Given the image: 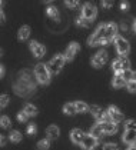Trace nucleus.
<instances>
[{
  "instance_id": "obj_17",
  "label": "nucleus",
  "mask_w": 136,
  "mask_h": 150,
  "mask_svg": "<svg viewBox=\"0 0 136 150\" xmlns=\"http://www.w3.org/2000/svg\"><path fill=\"white\" fill-rule=\"evenodd\" d=\"M46 134H47V139L49 140H55V139L59 137V134H60V130H59V127L57 126H49L47 127V130H46Z\"/></svg>"
},
{
  "instance_id": "obj_18",
  "label": "nucleus",
  "mask_w": 136,
  "mask_h": 150,
  "mask_svg": "<svg viewBox=\"0 0 136 150\" xmlns=\"http://www.w3.org/2000/svg\"><path fill=\"white\" fill-rule=\"evenodd\" d=\"M29 36H30V27L29 26H22L19 29V33H17L19 40H26V39H29Z\"/></svg>"
},
{
  "instance_id": "obj_11",
  "label": "nucleus",
  "mask_w": 136,
  "mask_h": 150,
  "mask_svg": "<svg viewBox=\"0 0 136 150\" xmlns=\"http://www.w3.org/2000/svg\"><path fill=\"white\" fill-rule=\"evenodd\" d=\"M108 115H109V119H110L113 123H117V122L123 120V115H122V112H120L117 107H115V106H110V107L108 109Z\"/></svg>"
},
{
  "instance_id": "obj_37",
  "label": "nucleus",
  "mask_w": 136,
  "mask_h": 150,
  "mask_svg": "<svg viewBox=\"0 0 136 150\" xmlns=\"http://www.w3.org/2000/svg\"><path fill=\"white\" fill-rule=\"evenodd\" d=\"M105 149L106 150H116L117 147H116V144H113V143H108V144H105Z\"/></svg>"
},
{
  "instance_id": "obj_7",
  "label": "nucleus",
  "mask_w": 136,
  "mask_h": 150,
  "mask_svg": "<svg viewBox=\"0 0 136 150\" xmlns=\"http://www.w3.org/2000/svg\"><path fill=\"white\" fill-rule=\"evenodd\" d=\"M112 69H113L117 74H120V71L129 69V60H127L125 56H120V57L116 59L113 63H112Z\"/></svg>"
},
{
  "instance_id": "obj_14",
  "label": "nucleus",
  "mask_w": 136,
  "mask_h": 150,
  "mask_svg": "<svg viewBox=\"0 0 136 150\" xmlns=\"http://www.w3.org/2000/svg\"><path fill=\"white\" fill-rule=\"evenodd\" d=\"M99 125H100L103 134H112V133H116L117 130V126L113 122H106V123H99Z\"/></svg>"
},
{
  "instance_id": "obj_1",
  "label": "nucleus",
  "mask_w": 136,
  "mask_h": 150,
  "mask_svg": "<svg viewBox=\"0 0 136 150\" xmlns=\"http://www.w3.org/2000/svg\"><path fill=\"white\" fill-rule=\"evenodd\" d=\"M34 74H36L39 83H42V84H47L50 81V70L43 63H39L34 66Z\"/></svg>"
},
{
  "instance_id": "obj_45",
  "label": "nucleus",
  "mask_w": 136,
  "mask_h": 150,
  "mask_svg": "<svg viewBox=\"0 0 136 150\" xmlns=\"http://www.w3.org/2000/svg\"><path fill=\"white\" fill-rule=\"evenodd\" d=\"M122 29H123V30H126V29H127V24H126V23H122Z\"/></svg>"
},
{
  "instance_id": "obj_30",
  "label": "nucleus",
  "mask_w": 136,
  "mask_h": 150,
  "mask_svg": "<svg viewBox=\"0 0 136 150\" xmlns=\"http://www.w3.org/2000/svg\"><path fill=\"white\" fill-rule=\"evenodd\" d=\"M125 129L126 130H136V120H126Z\"/></svg>"
},
{
  "instance_id": "obj_25",
  "label": "nucleus",
  "mask_w": 136,
  "mask_h": 150,
  "mask_svg": "<svg viewBox=\"0 0 136 150\" xmlns=\"http://www.w3.org/2000/svg\"><path fill=\"white\" fill-rule=\"evenodd\" d=\"M37 147L40 150H47L50 147V140L49 139H43V140H40L39 143H37Z\"/></svg>"
},
{
  "instance_id": "obj_4",
  "label": "nucleus",
  "mask_w": 136,
  "mask_h": 150,
  "mask_svg": "<svg viewBox=\"0 0 136 150\" xmlns=\"http://www.w3.org/2000/svg\"><path fill=\"white\" fill-rule=\"evenodd\" d=\"M117 36V26L115 23H108L105 27V39L102 40V45H108L110 40H115V37Z\"/></svg>"
},
{
  "instance_id": "obj_23",
  "label": "nucleus",
  "mask_w": 136,
  "mask_h": 150,
  "mask_svg": "<svg viewBox=\"0 0 136 150\" xmlns=\"http://www.w3.org/2000/svg\"><path fill=\"white\" fill-rule=\"evenodd\" d=\"M90 136H93L95 139H99L103 136V132L100 129V125H96V126L92 127V132H90Z\"/></svg>"
},
{
  "instance_id": "obj_24",
  "label": "nucleus",
  "mask_w": 136,
  "mask_h": 150,
  "mask_svg": "<svg viewBox=\"0 0 136 150\" xmlns=\"http://www.w3.org/2000/svg\"><path fill=\"white\" fill-rule=\"evenodd\" d=\"M75 107H76V112H80V113H85V112L89 110V106L86 103H83V102H76Z\"/></svg>"
},
{
  "instance_id": "obj_2",
  "label": "nucleus",
  "mask_w": 136,
  "mask_h": 150,
  "mask_svg": "<svg viewBox=\"0 0 136 150\" xmlns=\"http://www.w3.org/2000/svg\"><path fill=\"white\" fill-rule=\"evenodd\" d=\"M65 56L63 54H56L55 57L52 59L50 62H49V70L52 71V73H55V74H57L60 70H62V67L65 66Z\"/></svg>"
},
{
  "instance_id": "obj_39",
  "label": "nucleus",
  "mask_w": 136,
  "mask_h": 150,
  "mask_svg": "<svg viewBox=\"0 0 136 150\" xmlns=\"http://www.w3.org/2000/svg\"><path fill=\"white\" fill-rule=\"evenodd\" d=\"M78 4H79V1H76V0L75 1H66V6H69V7H76Z\"/></svg>"
},
{
  "instance_id": "obj_48",
  "label": "nucleus",
  "mask_w": 136,
  "mask_h": 150,
  "mask_svg": "<svg viewBox=\"0 0 136 150\" xmlns=\"http://www.w3.org/2000/svg\"><path fill=\"white\" fill-rule=\"evenodd\" d=\"M127 150H136V146H130V147H129Z\"/></svg>"
},
{
  "instance_id": "obj_16",
  "label": "nucleus",
  "mask_w": 136,
  "mask_h": 150,
  "mask_svg": "<svg viewBox=\"0 0 136 150\" xmlns=\"http://www.w3.org/2000/svg\"><path fill=\"white\" fill-rule=\"evenodd\" d=\"M123 142L127 144H135L136 143V130H125V134H123Z\"/></svg>"
},
{
  "instance_id": "obj_22",
  "label": "nucleus",
  "mask_w": 136,
  "mask_h": 150,
  "mask_svg": "<svg viewBox=\"0 0 136 150\" xmlns=\"http://www.w3.org/2000/svg\"><path fill=\"white\" fill-rule=\"evenodd\" d=\"M9 139H10V142H13V143H19L22 140V133L19 130H11L10 134H9Z\"/></svg>"
},
{
  "instance_id": "obj_46",
  "label": "nucleus",
  "mask_w": 136,
  "mask_h": 150,
  "mask_svg": "<svg viewBox=\"0 0 136 150\" xmlns=\"http://www.w3.org/2000/svg\"><path fill=\"white\" fill-rule=\"evenodd\" d=\"M132 80L136 81V71H133V76H132Z\"/></svg>"
},
{
  "instance_id": "obj_27",
  "label": "nucleus",
  "mask_w": 136,
  "mask_h": 150,
  "mask_svg": "<svg viewBox=\"0 0 136 150\" xmlns=\"http://www.w3.org/2000/svg\"><path fill=\"white\" fill-rule=\"evenodd\" d=\"M120 76H122V77H123V80L125 81H132V76H133V71H132V70L130 69H126V70H123V71H122V74H120Z\"/></svg>"
},
{
  "instance_id": "obj_15",
  "label": "nucleus",
  "mask_w": 136,
  "mask_h": 150,
  "mask_svg": "<svg viewBox=\"0 0 136 150\" xmlns=\"http://www.w3.org/2000/svg\"><path fill=\"white\" fill-rule=\"evenodd\" d=\"M85 136H86V134H85L80 129H75V130H72V133H70V139H72V142H73V143H76V144H82V142H83Z\"/></svg>"
},
{
  "instance_id": "obj_29",
  "label": "nucleus",
  "mask_w": 136,
  "mask_h": 150,
  "mask_svg": "<svg viewBox=\"0 0 136 150\" xmlns=\"http://www.w3.org/2000/svg\"><path fill=\"white\" fill-rule=\"evenodd\" d=\"M96 119H98V122H99V123H106V120L109 119V115H108V112H106V113H103L102 110H100V113L96 116Z\"/></svg>"
},
{
  "instance_id": "obj_44",
  "label": "nucleus",
  "mask_w": 136,
  "mask_h": 150,
  "mask_svg": "<svg viewBox=\"0 0 136 150\" xmlns=\"http://www.w3.org/2000/svg\"><path fill=\"white\" fill-rule=\"evenodd\" d=\"M95 150H106V149H105V146H96Z\"/></svg>"
},
{
  "instance_id": "obj_42",
  "label": "nucleus",
  "mask_w": 136,
  "mask_h": 150,
  "mask_svg": "<svg viewBox=\"0 0 136 150\" xmlns=\"http://www.w3.org/2000/svg\"><path fill=\"white\" fill-rule=\"evenodd\" d=\"M112 4H113L112 1H102V6H103V7H110Z\"/></svg>"
},
{
  "instance_id": "obj_6",
  "label": "nucleus",
  "mask_w": 136,
  "mask_h": 150,
  "mask_svg": "<svg viewBox=\"0 0 136 150\" xmlns=\"http://www.w3.org/2000/svg\"><path fill=\"white\" fill-rule=\"evenodd\" d=\"M115 46H116L117 53H119V54H122V56L127 54V53H129V50H130V46H129L127 40L123 39V37H120V36H116V37H115Z\"/></svg>"
},
{
  "instance_id": "obj_34",
  "label": "nucleus",
  "mask_w": 136,
  "mask_h": 150,
  "mask_svg": "<svg viewBox=\"0 0 136 150\" xmlns=\"http://www.w3.org/2000/svg\"><path fill=\"white\" fill-rule=\"evenodd\" d=\"M127 89H129V92H132V93H136V81H129L127 83Z\"/></svg>"
},
{
  "instance_id": "obj_35",
  "label": "nucleus",
  "mask_w": 136,
  "mask_h": 150,
  "mask_svg": "<svg viewBox=\"0 0 136 150\" xmlns=\"http://www.w3.org/2000/svg\"><path fill=\"white\" fill-rule=\"evenodd\" d=\"M90 112H92V115L96 117V116L100 113V107H99V106H92V107H90Z\"/></svg>"
},
{
  "instance_id": "obj_40",
  "label": "nucleus",
  "mask_w": 136,
  "mask_h": 150,
  "mask_svg": "<svg viewBox=\"0 0 136 150\" xmlns=\"http://www.w3.org/2000/svg\"><path fill=\"white\" fill-rule=\"evenodd\" d=\"M6 142H7L6 137H4L3 134H0V147H1V146H6Z\"/></svg>"
},
{
  "instance_id": "obj_5",
  "label": "nucleus",
  "mask_w": 136,
  "mask_h": 150,
  "mask_svg": "<svg viewBox=\"0 0 136 150\" xmlns=\"http://www.w3.org/2000/svg\"><path fill=\"white\" fill-rule=\"evenodd\" d=\"M105 27L106 24H102L98 27V30L95 32V35H92L89 37V46H98L102 45V40L105 39Z\"/></svg>"
},
{
  "instance_id": "obj_10",
  "label": "nucleus",
  "mask_w": 136,
  "mask_h": 150,
  "mask_svg": "<svg viewBox=\"0 0 136 150\" xmlns=\"http://www.w3.org/2000/svg\"><path fill=\"white\" fill-rule=\"evenodd\" d=\"M30 50H32V53L34 54V57H37V59L43 57L46 53L45 46H42L40 43H37V42H34V40L30 42Z\"/></svg>"
},
{
  "instance_id": "obj_26",
  "label": "nucleus",
  "mask_w": 136,
  "mask_h": 150,
  "mask_svg": "<svg viewBox=\"0 0 136 150\" xmlns=\"http://www.w3.org/2000/svg\"><path fill=\"white\" fill-rule=\"evenodd\" d=\"M47 16L52 17V19H57V17H59V12H57L56 7H53V6L47 7Z\"/></svg>"
},
{
  "instance_id": "obj_33",
  "label": "nucleus",
  "mask_w": 136,
  "mask_h": 150,
  "mask_svg": "<svg viewBox=\"0 0 136 150\" xmlns=\"http://www.w3.org/2000/svg\"><path fill=\"white\" fill-rule=\"evenodd\" d=\"M27 117H29V116L26 115V113H24V112H20V113H19V115H17V120H19V122H20V123H24V122H26V120H27Z\"/></svg>"
},
{
  "instance_id": "obj_36",
  "label": "nucleus",
  "mask_w": 136,
  "mask_h": 150,
  "mask_svg": "<svg viewBox=\"0 0 136 150\" xmlns=\"http://www.w3.org/2000/svg\"><path fill=\"white\" fill-rule=\"evenodd\" d=\"M36 126L34 125H29V127H27V134H30V136H33V134H36Z\"/></svg>"
},
{
  "instance_id": "obj_50",
  "label": "nucleus",
  "mask_w": 136,
  "mask_h": 150,
  "mask_svg": "<svg viewBox=\"0 0 136 150\" xmlns=\"http://www.w3.org/2000/svg\"><path fill=\"white\" fill-rule=\"evenodd\" d=\"M0 56H1V50H0Z\"/></svg>"
},
{
  "instance_id": "obj_49",
  "label": "nucleus",
  "mask_w": 136,
  "mask_h": 150,
  "mask_svg": "<svg viewBox=\"0 0 136 150\" xmlns=\"http://www.w3.org/2000/svg\"><path fill=\"white\" fill-rule=\"evenodd\" d=\"M1 4H3V3H1V1H0V6H1Z\"/></svg>"
},
{
  "instance_id": "obj_38",
  "label": "nucleus",
  "mask_w": 136,
  "mask_h": 150,
  "mask_svg": "<svg viewBox=\"0 0 136 150\" xmlns=\"http://www.w3.org/2000/svg\"><path fill=\"white\" fill-rule=\"evenodd\" d=\"M120 7H122V10H123V12L129 10V3H127V1H122V3H120Z\"/></svg>"
},
{
  "instance_id": "obj_31",
  "label": "nucleus",
  "mask_w": 136,
  "mask_h": 150,
  "mask_svg": "<svg viewBox=\"0 0 136 150\" xmlns=\"http://www.w3.org/2000/svg\"><path fill=\"white\" fill-rule=\"evenodd\" d=\"M9 100H10V99H9L7 94H1V96H0V109H1V107H6V106L9 104Z\"/></svg>"
},
{
  "instance_id": "obj_13",
  "label": "nucleus",
  "mask_w": 136,
  "mask_h": 150,
  "mask_svg": "<svg viewBox=\"0 0 136 150\" xmlns=\"http://www.w3.org/2000/svg\"><path fill=\"white\" fill-rule=\"evenodd\" d=\"M78 50H79V45H78L76 42L70 43L69 47L66 49V53L63 54V56H65V60H73V57H75V54H76Z\"/></svg>"
},
{
  "instance_id": "obj_8",
  "label": "nucleus",
  "mask_w": 136,
  "mask_h": 150,
  "mask_svg": "<svg viewBox=\"0 0 136 150\" xmlns=\"http://www.w3.org/2000/svg\"><path fill=\"white\" fill-rule=\"evenodd\" d=\"M96 14H98V10H96V7L90 4V3H86L85 6H83V9H82V17H85L86 20H93L95 17H96Z\"/></svg>"
},
{
  "instance_id": "obj_21",
  "label": "nucleus",
  "mask_w": 136,
  "mask_h": 150,
  "mask_svg": "<svg viewBox=\"0 0 136 150\" xmlns=\"http://www.w3.org/2000/svg\"><path fill=\"white\" fill-rule=\"evenodd\" d=\"M23 112L26 113L27 116H36L37 115V109L34 107L33 104H30V103H26L24 104V109H23Z\"/></svg>"
},
{
  "instance_id": "obj_19",
  "label": "nucleus",
  "mask_w": 136,
  "mask_h": 150,
  "mask_svg": "<svg viewBox=\"0 0 136 150\" xmlns=\"http://www.w3.org/2000/svg\"><path fill=\"white\" fill-rule=\"evenodd\" d=\"M126 84V81L123 80V77L120 76V74H116L113 77V80H112V86H113L115 89H119V87H123Z\"/></svg>"
},
{
  "instance_id": "obj_47",
  "label": "nucleus",
  "mask_w": 136,
  "mask_h": 150,
  "mask_svg": "<svg viewBox=\"0 0 136 150\" xmlns=\"http://www.w3.org/2000/svg\"><path fill=\"white\" fill-rule=\"evenodd\" d=\"M133 32H135V33H136V20H135V22H133Z\"/></svg>"
},
{
  "instance_id": "obj_9",
  "label": "nucleus",
  "mask_w": 136,
  "mask_h": 150,
  "mask_svg": "<svg viewBox=\"0 0 136 150\" xmlns=\"http://www.w3.org/2000/svg\"><path fill=\"white\" fill-rule=\"evenodd\" d=\"M98 146V139H95L90 134H86L83 142H82V147L83 150H95V147Z\"/></svg>"
},
{
  "instance_id": "obj_41",
  "label": "nucleus",
  "mask_w": 136,
  "mask_h": 150,
  "mask_svg": "<svg viewBox=\"0 0 136 150\" xmlns=\"http://www.w3.org/2000/svg\"><path fill=\"white\" fill-rule=\"evenodd\" d=\"M4 20H6V17H4V13L1 12V9H0V23H4Z\"/></svg>"
},
{
  "instance_id": "obj_43",
  "label": "nucleus",
  "mask_w": 136,
  "mask_h": 150,
  "mask_svg": "<svg viewBox=\"0 0 136 150\" xmlns=\"http://www.w3.org/2000/svg\"><path fill=\"white\" fill-rule=\"evenodd\" d=\"M3 76H4V67H3V66L0 64V79H1Z\"/></svg>"
},
{
  "instance_id": "obj_12",
  "label": "nucleus",
  "mask_w": 136,
  "mask_h": 150,
  "mask_svg": "<svg viewBox=\"0 0 136 150\" xmlns=\"http://www.w3.org/2000/svg\"><path fill=\"white\" fill-rule=\"evenodd\" d=\"M106 62H108V53L106 52H99L95 57L92 59V64L95 67H102Z\"/></svg>"
},
{
  "instance_id": "obj_3",
  "label": "nucleus",
  "mask_w": 136,
  "mask_h": 150,
  "mask_svg": "<svg viewBox=\"0 0 136 150\" xmlns=\"http://www.w3.org/2000/svg\"><path fill=\"white\" fill-rule=\"evenodd\" d=\"M34 86L32 84V81H24V80H19V83L14 86V92L20 96H29L30 93L33 92Z\"/></svg>"
},
{
  "instance_id": "obj_28",
  "label": "nucleus",
  "mask_w": 136,
  "mask_h": 150,
  "mask_svg": "<svg viewBox=\"0 0 136 150\" xmlns=\"http://www.w3.org/2000/svg\"><path fill=\"white\" fill-rule=\"evenodd\" d=\"M0 126L3 129H9L10 127V119L7 116H1L0 117Z\"/></svg>"
},
{
  "instance_id": "obj_32",
  "label": "nucleus",
  "mask_w": 136,
  "mask_h": 150,
  "mask_svg": "<svg viewBox=\"0 0 136 150\" xmlns=\"http://www.w3.org/2000/svg\"><path fill=\"white\" fill-rule=\"evenodd\" d=\"M76 23L79 24V26H83V27H88V26H89V24H90V22H89V20H86V19H85V17H79V19H78V22H76Z\"/></svg>"
},
{
  "instance_id": "obj_20",
  "label": "nucleus",
  "mask_w": 136,
  "mask_h": 150,
  "mask_svg": "<svg viewBox=\"0 0 136 150\" xmlns=\"http://www.w3.org/2000/svg\"><path fill=\"white\" fill-rule=\"evenodd\" d=\"M63 113L65 115H69V116H73L76 115V107H75V103H66L63 106Z\"/></svg>"
}]
</instances>
